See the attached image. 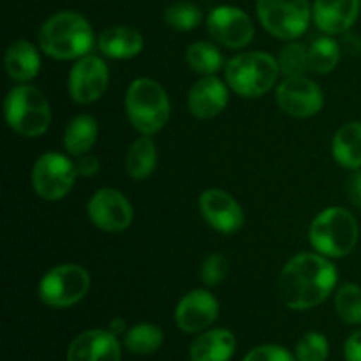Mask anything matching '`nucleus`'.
<instances>
[{
  "label": "nucleus",
  "instance_id": "1",
  "mask_svg": "<svg viewBox=\"0 0 361 361\" xmlns=\"http://www.w3.org/2000/svg\"><path fill=\"white\" fill-rule=\"evenodd\" d=\"M337 268L323 254H298L281 274V298L291 310L321 305L337 284Z\"/></svg>",
  "mask_w": 361,
  "mask_h": 361
},
{
  "label": "nucleus",
  "instance_id": "2",
  "mask_svg": "<svg viewBox=\"0 0 361 361\" xmlns=\"http://www.w3.org/2000/svg\"><path fill=\"white\" fill-rule=\"evenodd\" d=\"M94 42V30L88 20L73 11L53 14L39 30L42 53L56 60L81 59L92 51Z\"/></svg>",
  "mask_w": 361,
  "mask_h": 361
},
{
  "label": "nucleus",
  "instance_id": "3",
  "mask_svg": "<svg viewBox=\"0 0 361 361\" xmlns=\"http://www.w3.org/2000/svg\"><path fill=\"white\" fill-rule=\"evenodd\" d=\"M126 113L134 129L152 136L166 126L171 104L161 83L152 78H137L127 88Z\"/></svg>",
  "mask_w": 361,
  "mask_h": 361
},
{
  "label": "nucleus",
  "instance_id": "4",
  "mask_svg": "<svg viewBox=\"0 0 361 361\" xmlns=\"http://www.w3.org/2000/svg\"><path fill=\"white\" fill-rule=\"evenodd\" d=\"M358 222L345 208L330 207L321 212L309 229L314 249L326 257H344L358 243Z\"/></svg>",
  "mask_w": 361,
  "mask_h": 361
},
{
  "label": "nucleus",
  "instance_id": "5",
  "mask_svg": "<svg viewBox=\"0 0 361 361\" xmlns=\"http://www.w3.org/2000/svg\"><path fill=\"white\" fill-rule=\"evenodd\" d=\"M4 116L11 129L25 137H37L51 123V108L48 99L32 85H18L7 94Z\"/></svg>",
  "mask_w": 361,
  "mask_h": 361
},
{
  "label": "nucleus",
  "instance_id": "6",
  "mask_svg": "<svg viewBox=\"0 0 361 361\" xmlns=\"http://www.w3.org/2000/svg\"><path fill=\"white\" fill-rule=\"evenodd\" d=\"M281 69L275 56L264 51H249L235 56L226 66L229 88L247 99L261 97L277 81Z\"/></svg>",
  "mask_w": 361,
  "mask_h": 361
},
{
  "label": "nucleus",
  "instance_id": "7",
  "mask_svg": "<svg viewBox=\"0 0 361 361\" xmlns=\"http://www.w3.org/2000/svg\"><path fill=\"white\" fill-rule=\"evenodd\" d=\"M90 275L80 264H60L51 268L39 282V298L53 309H67L87 296Z\"/></svg>",
  "mask_w": 361,
  "mask_h": 361
},
{
  "label": "nucleus",
  "instance_id": "8",
  "mask_svg": "<svg viewBox=\"0 0 361 361\" xmlns=\"http://www.w3.org/2000/svg\"><path fill=\"white\" fill-rule=\"evenodd\" d=\"M309 0H257V18L264 30L282 41H295L310 23Z\"/></svg>",
  "mask_w": 361,
  "mask_h": 361
},
{
  "label": "nucleus",
  "instance_id": "9",
  "mask_svg": "<svg viewBox=\"0 0 361 361\" xmlns=\"http://www.w3.org/2000/svg\"><path fill=\"white\" fill-rule=\"evenodd\" d=\"M76 164L66 155L48 152L35 161L32 169V185L39 197L59 201L71 192L76 182Z\"/></svg>",
  "mask_w": 361,
  "mask_h": 361
},
{
  "label": "nucleus",
  "instance_id": "10",
  "mask_svg": "<svg viewBox=\"0 0 361 361\" xmlns=\"http://www.w3.org/2000/svg\"><path fill=\"white\" fill-rule=\"evenodd\" d=\"M88 217L92 224L102 231L120 233L133 222V204L120 190L104 187L88 201Z\"/></svg>",
  "mask_w": 361,
  "mask_h": 361
},
{
  "label": "nucleus",
  "instance_id": "11",
  "mask_svg": "<svg viewBox=\"0 0 361 361\" xmlns=\"http://www.w3.org/2000/svg\"><path fill=\"white\" fill-rule=\"evenodd\" d=\"M207 27L212 37L229 49H240L254 39V23L245 11L219 6L208 14Z\"/></svg>",
  "mask_w": 361,
  "mask_h": 361
},
{
  "label": "nucleus",
  "instance_id": "12",
  "mask_svg": "<svg viewBox=\"0 0 361 361\" xmlns=\"http://www.w3.org/2000/svg\"><path fill=\"white\" fill-rule=\"evenodd\" d=\"M279 108L295 118H309L323 108V92L319 85L305 76L286 78L275 92Z\"/></svg>",
  "mask_w": 361,
  "mask_h": 361
},
{
  "label": "nucleus",
  "instance_id": "13",
  "mask_svg": "<svg viewBox=\"0 0 361 361\" xmlns=\"http://www.w3.org/2000/svg\"><path fill=\"white\" fill-rule=\"evenodd\" d=\"M109 83V71L104 60L95 55L78 59L69 73V95L78 104L95 102L106 92Z\"/></svg>",
  "mask_w": 361,
  "mask_h": 361
},
{
  "label": "nucleus",
  "instance_id": "14",
  "mask_svg": "<svg viewBox=\"0 0 361 361\" xmlns=\"http://www.w3.org/2000/svg\"><path fill=\"white\" fill-rule=\"evenodd\" d=\"M217 298L204 289L187 293L176 305V326L185 334H203L217 321Z\"/></svg>",
  "mask_w": 361,
  "mask_h": 361
},
{
  "label": "nucleus",
  "instance_id": "15",
  "mask_svg": "<svg viewBox=\"0 0 361 361\" xmlns=\"http://www.w3.org/2000/svg\"><path fill=\"white\" fill-rule=\"evenodd\" d=\"M200 210L204 221L219 233L233 235L243 226V210L238 201L222 189H207L200 196Z\"/></svg>",
  "mask_w": 361,
  "mask_h": 361
},
{
  "label": "nucleus",
  "instance_id": "16",
  "mask_svg": "<svg viewBox=\"0 0 361 361\" xmlns=\"http://www.w3.org/2000/svg\"><path fill=\"white\" fill-rule=\"evenodd\" d=\"M67 361H120L122 348L109 330H88L78 335L67 348Z\"/></svg>",
  "mask_w": 361,
  "mask_h": 361
},
{
  "label": "nucleus",
  "instance_id": "17",
  "mask_svg": "<svg viewBox=\"0 0 361 361\" xmlns=\"http://www.w3.org/2000/svg\"><path fill=\"white\" fill-rule=\"evenodd\" d=\"M360 0H316L312 7L314 23L328 35L345 34L358 20Z\"/></svg>",
  "mask_w": 361,
  "mask_h": 361
},
{
  "label": "nucleus",
  "instance_id": "18",
  "mask_svg": "<svg viewBox=\"0 0 361 361\" xmlns=\"http://www.w3.org/2000/svg\"><path fill=\"white\" fill-rule=\"evenodd\" d=\"M229 94L226 85L215 76H204L189 92V109L196 118L208 120L222 113L228 106Z\"/></svg>",
  "mask_w": 361,
  "mask_h": 361
},
{
  "label": "nucleus",
  "instance_id": "19",
  "mask_svg": "<svg viewBox=\"0 0 361 361\" xmlns=\"http://www.w3.org/2000/svg\"><path fill=\"white\" fill-rule=\"evenodd\" d=\"M236 351V337L226 328L207 330L190 344V361H229Z\"/></svg>",
  "mask_w": 361,
  "mask_h": 361
},
{
  "label": "nucleus",
  "instance_id": "20",
  "mask_svg": "<svg viewBox=\"0 0 361 361\" xmlns=\"http://www.w3.org/2000/svg\"><path fill=\"white\" fill-rule=\"evenodd\" d=\"M99 49L106 56L115 60L134 59L143 51V35L136 28L118 25V27H109L99 35Z\"/></svg>",
  "mask_w": 361,
  "mask_h": 361
},
{
  "label": "nucleus",
  "instance_id": "21",
  "mask_svg": "<svg viewBox=\"0 0 361 361\" xmlns=\"http://www.w3.org/2000/svg\"><path fill=\"white\" fill-rule=\"evenodd\" d=\"M6 71L14 81H25L34 80L41 69V56L35 46L32 42L20 39V41L13 42L6 51Z\"/></svg>",
  "mask_w": 361,
  "mask_h": 361
},
{
  "label": "nucleus",
  "instance_id": "22",
  "mask_svg": "<svg viewBox=\"0 0 361 361\" xmlns=\"http://www.w3.org/2000/svg\"><path fill=\"white\" fill-rule=\"evenodd\" d=\"M331 154L344 168L361 169V122L345 123L335 133Z\"/></svg>",
  "mask_w": 361,
  "mask_h": 361
},
{
  "label": "nucleus",
  "instance_id": "23",
  "mask_svg": "<svg viewBox=\"0 0 361 361\" xmlns=\"http://www.w3.org/2000/svg\"><path fill=\"white\" fill-rule=\"evenodd\" d=\"M97 120L90 115H78L67 123L63 133V147L74 157L87 155L97 141Z\"/></svg>",
  "mask_w": 361,
  "mask_h": 361
},
{
  "label": "nucleus",
  "instance_id": "24",
  "mask_svg": "<svg viewBox=\"0 0 361 361\" xmlns=\"http://www.w3.org/2000/svg\"><path fill=\"white\" fill-rule=\"evenodd\" d=\"M155 166H157V147H155V143L150 136L137 137L127 152V175L133 180H145L154 173Z\"/></svg>",
  "mask_w": 361,
  "mask_h": 361
},
{
  "label": "nucleus",
  "instance_id": "25",
  "mask_svg": "<svg viewBox=\"0 0 361 361\" xmlns=\"http://www.w3.org/2000/svg\"><path fill=\"white\" fill-rule=\"evenodd\" d=\"M162 342H164L162 330L150 323L136 324L123 335V345L127 348V351L137 356H147L159 351Z\"/></svg>",
  "mask_w": 361,
  "mask_h": 361
},
{
  "label": "nucleus",
  "instance_id": "26",
  "mask_svg": "<svg viewBox=\"0 0 361 361\" xmlns=\"http://www.w3.org/2000/svg\"><path fill=\"white\" fill-rule=\"evenodd\" d=\"M185 60L194 73L203 74V76H214L224 63L222 53L219 51L217 46L207 41L192 42L187 48Z\"/></svg>",
  "mask_w": 361,
  "mask_h": 361
},
{
  "label": "nucleus",
  "instance_id": "27",
  "mask_svg": "<svg viewBox=\"0 0 361 361\" xmlns=\"http://www.w3.org/2000/svg\"><path fill=\"white\" fill-rule=\"evenodd\" d=\"M341 60V46L331 37H319L309 48V69L316 74H328Z\"/></svg>",
  "mask_w": 361,
  "mask_h": 361
},
{
  "label": "nucleus",
  "instance_id": "28",
  "mask_svg": "<svg viewBox=\"0 0 361 361\" xmlns=\"http://www.w3.org/2000/svg\"><path fill=\"white\" fill-rule=\"evenodd\" d=\"M279 69L286 78L305 76L309 69V48L302 42H289L279 51Z\"/></svg>",
  "mask_w": 361,
  "mask_h": 361
},
{
  "label": "nucleus",
  "instance_id": "29",
  "mask_svg": "<svg viewBox=\"0 0 361 361\" xmlns=\"http://www.w3.org/2000/svg\"><path fill=\"white\" fill-rule=\"evenodd\" d=\"M335 310L348 324H361V288L345 284L335 295Z\"/></svg>",
  "mask_w": 361,
  "mask_h": 361
},
{
  "label": "nucleus",
  "instance_id": "30",
  "mask_svg": "<svg viewBox=\"0 0 361 361\" xmlns=\"http://www.w3.org/2000/svg\"><path fill=\"white\" fill-rule=\"evenodd\" d=\"M164 20L175 30H194L201 23V11L190 2H176L164 11Z\"/></svg>",
  "mask_w": 361,
  "mask_h": 361
},
{
  "label": "nucleus",
  "instance_id": "31",
  "mask_svg": "<svg viewBox=\"0 0 361 361\" xmlns=\"http://www.w3.org/2000/svg\"><path fill=\"white\" fill-rule=\"evenodd\" d=\"M328 355H330V344L319 331H309L296 342L298 361H326Z\"/></svg>",
  "mask_w": 361,
  "mask_h": 361
},
{
  "label": "nucleus",
  "instance_id": "32",
  "mask_svg": "<svg viewBox=\"0 0 361 361\" xmlns=\"http://www.w3.org/2000/svg\"><path fill=\"white\" fill-rule=\"evenodd\" d=\"M228 275V259L222 254H210L201 267V279L207 286H217Z\"/></svg>",
  "mask_w": 361,
  "mask_h": 361
},
{
  "label": "nucleus",
  "instance_id": "33",
  "mask_svg": "<svg viewBox=\"0 0 361 361\" xmlns=\"http://www.w3.org/2000/svg\"><path fill=\"white\" fill-rule=\"evenodd\" d=\"M242 361H298V360H296L288 349L282 348V345L267 344V345H259V348L247 353V356Z\"/></svg>",
  "mask_w": 361,
  "mask_h": 361
},
{
  "label": "nucleus",
  "instance_id": "34",
  "mask_svg": "<svg viewBox=\"0 0 361 361\" xmlns=\"http://www.w3.org/2000/svg\"><path fill=\"white\" fill-rule=\"evenodd\" d=\"M345 361H361V330L349 335L344 344Z\"/></svg>",
  "mask_w": 361,
  "mask_h": 361
},
{
  "label": "nucleus",
  "instance_id": "35",
  "mask_svg": "<svg viewBox=\"0 0 361 361\" xmlns=\"http://www.w3.org/2000/svg\"><path fill=\"white\" fill-rule=\"evenodd\" d=\"M345 190H348L349 201L361 210V171L360 169H356V171L349 176Z\"/></svg>",
  "mask_w": 361,
  "mask_h": 361
},
{
  "label": "nucleus",
  "instance_id": "36",
  "mask_svg": "<svg viewBox=\"0 0 361 361\" xmlns=\"http://www.w3.org/2000/svg\"><path fill=\"white\" fill-rule=\"evenodd\" d=\"M74 164H76L78 175L81 176H94L99 171V161L94 155H81L78 159V162H74Z\"/></svg>",
  "mask_w": 361,
  "mask_h": 361
},
{
  "label": "nucleus",
  "instance_id": "37",
  "mask_svg": "<svg viewBox=\"0 0 361 361\" xmlns=\"http://www.w3.org/2000/svg\"><path fill=\"white\" fill-rule=\"evenodd\" d=\"M342 46L348 53L351 55H358L361 51V39L356 34H351V32H345L344 39H342Z\"/></svg>",
  "mask_w": 361,
  "mask_h": 361
},
{
  "label": "nucleus",
  "instance_id": "38",
  "mask_svg": "<svg viewBox=\"0 0 361 361\" xmlns=\"http://www.w3.org/2000/svg\"><path fill=\"white\" fill-rule=\"evenodd\" d=\"M126 328H127L126 319H123V317H115V319H111V323H109L108 330L111 331L113 335H116V337H118V335L126 334Z\"/></svg>",
  "mask_w": 361,
  "mask_h": 361
}]
</instances>
